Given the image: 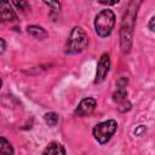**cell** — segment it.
Listing matches in <instances>:
<instances>
[{
	"label": "cell",
	"instance_id": "cell-1",
	"mask_svg": "<svg viewBox=\"0 0 155 155\" xmlns=\"http://www.w3.org/2000/svg\"><path fill=\"white\" fill-rule=\"evenodd\" d=\"M139 2H130L128 8L126 10L122 23H121V30H120V39H121V50L122 52H128L132 42V34L136 22V15H137V7Z\"/></svg>",
	"mask_w": 155,
	"mask_h": 155
},
{
	"label": "cell",
	"instance_id": "cell-2",
	"mask_svg": "<svg viewBox=\"0 0 155 155\" xmlns=\"http://www.w3.org/2000/svg\"><path fill=\"white\" fill-rule=\"evenodd\" d=\"M115 24V15L111 10L101 11L94 18V28L99 36L105 38L110 35Z\"/></svg>",
	"mask_w": 155,
	"mask_h": 155
},
{
	"label": "cell",
	"instance_id": "cell-3",
	"mask_svg": "<svg viewBox=\"0 0 155 155\" xmlns=\"http://www.w3.org/2000/svg\"><path fill=\"white\" fill-rule=\"evenodd\" d=\"M87 46V34L81 27H74L67 42V52L79 53Z\"/></svg>",
	"mask_w": 155,
	"mask_h": 155
},
{
	"label": "cell",
	"instance_id": "cell-4",
	"mask_svg": "<svg viewBox=\"0 0 155 155\" xmlns=\"http://www.w3.org/2000/svg\"><path fill=\"white\" fill-rule=\"evenodd\" d=\"M116 128H117L116 121L115 120H108V121L98 124L93 128V136L98 140V143L105 144L111 138V136L115 133Z\"/></svg>",
	"mask_w": 155,
	"mask_h": 155
},
{
	"label": "cell",
	"instance_id": "cell-5",
	"mask_svg": "<svg viewBox=\"0 0 155 155\" xmlns=\"http://www.w3.org/2000/svg\"><path fill=\"white\" fill-rule=\"evenodd\" d=\"M109 67H110V58L108 53H103L99 62H98V67H97V74H96V80L94 82H102L109 71Z\"/></svg>",
	"mask_w": 155,
	"mask_h": 155
},
{
	"label": "cell",
	"instance_id": "cell-6",
	"mask_svg": "<svg viewBox=\"0 0 155 155\" xmlns=\"http://www.w3.org/2000/svg\"><path fill=\"white\" fill-rule=\"evenodd\" d=\"M96 104H97V102H96L94 98H84V99L80 102V104L78 105V108H76V110H75V114H76L78 116H86V115H90V114L94 110Z\"/></svg>",
	"mask_w": 155,
	"mask_h": 155
},
{
	"label": "cell",
	"instance_id": "cell-7",
	"mask_svg": "<svg viewBox=\"0 0 155 155\" xmlns=\"http://www.w3.org/2000/svg\"><path fill=\"white\" fill-rule=\"evenodd\" d=\"M16 19V13L7 1H0V22H10Z\"/></svg>",
	"mask_w": 155,
	"mask_h": 155
},
{
	"label": "cell",
	"instance_id": "cell-8",
	"mask_svg": "<svg viewBox=\"0 0 155 155\" xmlns=\"http://www.w3.org/2000/svg\"><path fill=\"white\" fill-rule=\"evenodd\" d=\"M126 84H127V79L126 78H122V79H120L117 81V84H116L117 88H116V91L113 94V99L115 102L120 103V102H124L126 99V96H127V92H126V88H125Z\"/></svg>",
	"mask_w": 155,
	"mask_h": 155
},
{
	"label": "cell",
	"instance_id": "cell-9",
	"mask_svg": "<svg viewBox=\"0 0 155 155\" xmlns=\"http://www.w3.org/2000/svg\"><path fill=\"white\" fill-rule=\"evenodd\" d=\"M42 155H65V150L58 143H50L44 149Z\"/></svg>",
	"mask_w": 155,
	"mask_h": 155
},
{
	"label": "cell",
	"instance_id": "cell-10",
	"mask_svg": "<svg viewBox=\"0 0 155 155\" xmlns=\"http://www.w3.org/2000/svg\"><path fill=\"white\" fill-rule=\"evenodd\" d=\"M27 31H28V34H30L31 36L38 38V39H45L47 36V31L42 27H39V25H29L27 28Z\"/></svg>",
	"mask_w": 155,
	"mask_h": 155
},
{
	"label": "cell",
	"instance_id": "cell-11",
	"mask_svg": "<svg viewBox=\"0 0 155 155\" xmlns=\"http://www.w3.org/2000/svg\"><path fill=\"white\" fill-rule=\"evenodd\" d=\"M0 155H15L12 145L4 137H0Z\"/></svg>",
	"mask_w": 155,
	"mask_h": 155
},
{
	"label": "cell",
	"instance_id": "cell-12",
	"mask_svg": "<svg viewBox=\"0 0 155 155\" xmlns=\"http://www.w3.org/2000/svg\"><path fill=\"white\" fill-rule=\"evenodd\" d=\"M44 117H45V121H46V124H47L48 126H54V125L58 122V115H57L56 113H53V111L45 114Z\"/></svg>",
	"mask_w": 155,
	"mask_h": 155
},
{
	"label": "cell",
	"instance_id": "cell-13",
	"mask_svg": "<svg viewBox=\"0 0 155 155\" xmlns=\"http://www.w3.org/2000/svg\"><path fill=\"white\" fill-rule=\"evenodd\" d=\"M46 5H48V6H51L52 7V10H51V12H50V15L51 16H53V13H59V7H61V4L59 2H45Z\"/></svg>",
	"mask_w": 155,
	"mask_h": 155
},
{
	"label": "cell",
	"instance_id": "cell-14",
	"mask_svg": "<svg viewBox=\"0 0 155 155\" xmlns=\"http://www.w3.org/2000/svg\"><path fill=\"white\" fill-rule=\"evenodd\" d=\"M5 48H6V42L0 38V54H1V53H4Z\"/></svg>",
	"mask_w": 155,
	"mask_h": 155
},
{
	"label": "cell",
	"instance_id": "cell-15",
	"mask_svg": "<svg viewBox=\"0 0 155 155\" xmlns=\"http://www.w3.org/2000/svg\"><path fill=\"white\" fill-rule=\"evenodd\" d=\"M154 21H155V17H151L150 18V23H149V29L151 31H154Z\"/></svg>",
	"mask_w": 155,
	"mask_h": 155
},
{
	"label": "cell",
	"instance_id": "cell-16",
	"mask_svg": "<svg viewBox=\"0 0 155 155\" xmlns=\"http://www.w3.org/2000/svg\"><path fill=\"white\" fill-rule=\"evenodd\" d=\"M119 1L117 0H114V1H101V4H105V5H114V4H117Z\"/></svg>",
	"mask_w": 155,
	"mask_h": 155
},
{
	"label": "cell",
	"instance_id": "cell-17",
	"mask_svg": "<svg viewBox=\"0 0 155 155\" xmlns=\"http://www.w3.org/2000/svg\"><path fill=\"white\" fill-rule=\"evenodd\" d=\"M144 130H145L144 127H139V128H138L137 131H134V133H136V134H139V133H140L142 131H144Z\"/></svg>",
	"mask_w": 155,
	"mask_h": 155
},
{
	"label": "cell",
	"instance_id": "cell-18",
	"mask_svg": "<svg viewBox=\"0 0 155 155\" xmlns=\"http://www.w3.org/2000/svg\"><path fill=\"white\" fill-rule=\"evenodd\" d=\"M1 85H2V82H1V79H0V87H1Z\"/></svg>",
	"mask_w": 155,
	"mask_h": 155
}]
</instances>
